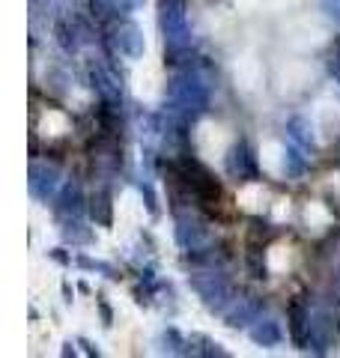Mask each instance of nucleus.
Here are the masks:
<instances>
[{"mask_svg": "<svg viewBox=\"0 0 340 358\" xmlns=\"http://www.w3.org/2000/svg\"><path fill=\"white\" fill-rule=\"evenodd\" d=\"M96 308H99L101 326H105V329H111V326H113V310H111V305L105 301V296H96Z\"/></svg>", "mask_w": 340, "mask_h": 358, "instance_id": "nucleus-20", "label": "nucleus"}, {"mask_svg": "<svg viewBox=\"0 0 340 358\" xmlns=\"http://www.w3.org/2000/svg\"><path fill=\"white\" fill-rule=\"evenodd\" d=\"M87 200L90 197H84V192H81V185H78V182H63L60 192H57V197L51 200V212L60 221L81 218L84 209H87Z\"/></svg>", "mask_w": 340, "mask_h": 358, "instance_id": "nucleus-6", "label": "nucleus"}, {"mask_svg": "<svg viewBox=\"0 0 340 358\" xmlns=\"http://www.w3.org/2000/svg\"><path fill=\"white\" fill-rule=\"evenodd\" d=\"M188 355H206V358L218 355V358H224L227 350L218 341H212L209 334H191V338H188Z\"/></svg>", "mask_w": 340, "mask_h": 358, "instance_id": "nucleus-13", "label": "nucleus"}, {"mask_svg": "<svg viewBox=\"0 0 340 358\" xmlns=\"http://www.w3.org/2000/svg\"><path fill=\"white\" fill-rule=\"evenodd\" d=\"M162 343H164V352H170V355H188V338L179 334V329H173V326H167L162 331Z\"/></svg>", "mask_w": 340, "mask_h": 358, "instance_id": "nucleus-17", "label": "nucleus"}, {"mask_svg": "<svg viewBox=\"0 0 340 358\" xmlns=\"http://www.w3.org/2000/svg\"><path fill=\"white\" fill-rule=\"evenodd\" d=\"M138 192H141V197H143V206H146V212L155 218L158 212H162V206H158V197H155V188L150 185V182H138Z\"/></svg>", "mask_w": 340, "mask_h": 358, "instance_id": "nucleus-19", "label": "nucleus"}, {"mask_svg": "<svg viewBox=\"0 0 340 358\" xmlns=\"http://www.w3.org/2000/svg\"><path fill=\"white\" fill-rule=\"evenodd\" d=\"M158 24H162L167 42L188 45V24H185L183 0H162V9H158Z\"/></svg>", "mask_w": 340, "mask_h": 358, "instance_id": "nucleus-4", "label": "nucleus"}, {"mask_svg": "<svg viewBox=\"0 0 340 358\" xmlns=\"http://www.w3.org/2000/svg\"><path fill=\"white\" fill-rule=\"evenodd\" d=\"M263 308H266L263 299H236L221 317L227 326H233V329H251L254 322L263 317Z\"/></svg>", "mask_w": 340, "mask_h": 358, "instance_id": "nucleus-8", "label": "nucleus"}, {"mask_svg": "<svg viewBox=\"0 0 340 358\" xmlns=\"http://www.w3.org/2000/svg\"><path fill=\"white\" fill-rule=\"evenodd\" d=\"M78 346H84V352H87V355H99V346H93V343L87 341V338L78 341Z\"/></svg>", "mask_w": 340, "mask_h": 358, "instance_id": "nucleus-22", "label": "nucleus"}, {"mask_svg": "<svg viewBox=\"0 0 340 358\" xmlns=\"http://www.w3.org/2000/svg\"><path fill=\"white\" fill-rule=\"evenodd\" d=\"M337 338H340V317H337Z\"/></svg>", "mask_w": 340, "mask_h": 358, "instance_id": "nucleus-24", "label": "nucleus"}, {"mask_svg": "<svg viewBox=\"0 0 340 358\" xmlns=\"http://www.w3.org/2000/svg\"><path fill=\"white\" fill-rule=\"evenodd\" d=\"M48 257H51L54 263H60V266H72V263H75L72 257L66 254V248H51V251H48Z\"/></svg>", "mask_w": 340, "mask_h": 358, "instance_id": "nucleus-21", "label": "nucleus"}, {"mask_svg": "<svg viewBox=\"0 0 340 358\" xmlns=\"http://www.w3.org/2000/svg\"><path fill=\"white\" fill-rule=\"evenodd\" d=\"M176 167H179V176L185 179L191 197H194L197 212L215 215V212H218V203H221V182L215 179V173L206 164H200L194 155H179Z\"/></svg>", "mask_w": 340, "mask_h": 358, "instance_id": "nucleus-1", "label": "nucleus"}, {"mask_svg": "<svg viewBox=\"0 0 340 358\" xmlns=\"http://www.w3.org/2000/svg\"><path fill=\"white\" fill-rule=\"evenodd\" d=\"M87 215L96 227H111L113 224V192L108 185H99L87 200Z\"/></svg>", "mask_w": 340, "mask_h": 358, "instance_id": "nucleus-9", "label": "nucleus"}, {"mask_svg": "<svg viewBox=\"0 0 340 358\" xmlns=\"http://www.w3.org/2000/svg\"><path fill=\"white\" fill-rule=\"evenodd\" d=\"M63 355H78V350L72 343H63Z\"/></svg>", "mask_w": 340, "mask_h": 358, "instance_id": "nucleus-23", "label": "nucleus"}, {"mask_svg": "<svg viewBox=\"0 0 340 358\" xmlns=\"http://www.w3.org/2000/svg\"><path fill=\"white\" fill-rule=\"evenodd\" d=\"M75 266L87 268V272H101L105 278H111V281H117V278H120V272H117V268H113L111 263H105V260H93V257H87V254H78V257H75Z\"/></svg>", "mask_w": 340, "mask_h": 358, "instance_id": "nucleus-18", "label": "nucleus"}, {"mask_svg": "<svg viewBox=\"0 0 340 358\" xmlns=\"http://www.w3.org/2000/svg\"><path fill=\"white\" fill-rule=\"evenodd\" d=\"M311 322H313L311 305H304V299H290V305H287V331H290V341L296 343L299 350H308Z\"/></svg>", "mask_w": 340, "mask_h": 358, "instance_id": "nucleus-5", "label": "nucleus"}, {"mask_svg": "<svg viewBox=\"0 0 340 358\" xmlns=\"http://www.w3.org/2000/svg\"><path fill=\"white\" fill-rule=\"evenodd\" d=\"M281 236V230L275 227V224H269V221H263V218H251V227H248V242L251 245H271Z\"/></svg>", "mask_w": 340, "mask_h": 358, "instance_id": "nucleus-12", "label": "nucleus"}, {"mask_svg": "<svg viewBox=\"0 0 340 358\" xmlns=\"http://www.w3.org/2000/svg\"><path fill=\"white\" fill-rule=\"evenodd\" d=\"M227 176L236 179V182H254V179H260L257 155L245 138L236 141L230 152H227Z\"/></svg>", "mask_w": 340, "mask_h": 358, "instance_id": "nucleus-3", "label": "nucleus"}, {"mask_svg": "<svg viewBox=\"0 0 340 358\" xmlns=\"http://www.w3.org/2000/svg\"><path fill=\"white\" fill-rule=\"evenodd\" d=\"M27 188L33 197L45 200V203H51L60 192V173H57V167H48V164H30V179H27Z\"/></svg>", "mask_w": 340, "mask_h": 358, "instance_id": "nucleus-7", "label": "nucleus"}, {"mask_svg": "<svg viewBox=\"0 0 340 358\" xmlns=\"http://www.w3.org/2000/svg\"><path fill=\"white\" fill-rule=\"evenodd\" d=\"M287 131H290V141L296 143V147L313 152V134L308 131V122H304L302 117H292L290 126H287Z\"/></svg>", "mask_w": 340, "mask_h": 358, "instance_id": "nucleus-15", "label": "nucleus"}, {"mask_svg": "<svg viewBox=\"0 0 340 358\" xmlns=\"http://www.w3.org/2000/svg\"><path fill=\"white\" fill-rule=\"evenodd\" d=\"M203 239H206V224H203L200 218H191V212L176 215V242H179V248L183 251L200 248Z\"/></svg>", "mask_w": 340, "mask_h": 358, "instance_id": "nucleus-10", "label": "nucleus"}, {"mask_svg": "<svg viewBox=\"0 0 340 358\" xmlns=\"http://www.w3.org/2000/svg\"><path fill=\"white\" fill-rule=\"evenodd\" d=\"M248 334H251V341L257 346H278L283 341V331H281V322L275 320H263L260 317L251 329H248Z\"/></svg>", "mask_w": 340, "mask_h": 358, "instance_id": "nucleus-11", "label": "nucleus"}, {"mask_svg": "<svg viewBox=\"0 0 340 358\" xmlns=\"http://www.w3.org/2000/svg\"><path fill=\"white\" fill-rule=\"evenodd\" d=\"M63 239L72 245H90L93 242V230L84 227L81 218H66L63 221Z\"/></svg>", "mask_w": 340, "mask_h": 358, "instance_id": "nucleus-14", "label": "nucleus"}, {"mask_svg": "<svg viewBox=\"0 0 340 358\" xmlns=\"http://www.w3.org/2000/svg\"><path fill=\"white\" fill-rule=\"evenodd\" d=\"M245 268L251 278H266V260H263V245H251L248 242V251H245Z\"/></svg>", "mask_w": 340, "mask_h": 358, "instance_id": "nucleus-16", "label": "nucleus"}, {"mask_svg": "<svg viewBox=\"0 0 340 358\" xmlns=\"http://www.w3.org/2000/svg\"><path fill=\"white\" fill-rule=\"evenodd\" d=\"M188 284H191V289L203 299V305H206L209 310H215V313H224L227 308L233 305V289H230V284H227V278L224 275H218V272H194V275H188Z\"/></svg>", "mask_w": 340, "mask_h": 358, "instance_id": "nucleus-2", "label": "nucleus"}]
</instances>
